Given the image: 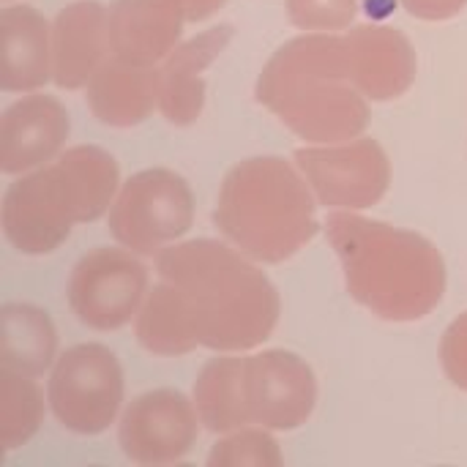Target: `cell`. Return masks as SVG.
I'll list each match as a JSON object with an SVG mask.
<instances>
[{
  "label": "cell",
  "mask_w": 467,
  "mask_h": 467,
  "mask_svg": "<svg viewBox=\"0 0 467 467\" xmlns=\"http://www.w3.org/2000/svg\"><path fill=\"white\" fill-rule=\"evenodd\" d=\"M249 260L213 238L161 249L159 285L137 312V342L153 356L172 358L197 348L213 353L260 348L279 323L282 301Z\"/></svg>",
  "instance_id": "obj_1"
},
{
  "label": "cell",
  "mask_w": 467,
  "mask_h": 467,
  "mask_svg": "<svg viewBox=\"0 0 467 467\" xmlns=\"http://www.w3.org/2000/svg\"><path fill=\"white\" fill-rule=\"evenodd\" d=\"M326 233L348 293L375 317L413 323L443 301L446 263L430 238L353 211L331 213Z\"/></svg>",
  "instance_id": "obj_2"
},
{
  "label": "cell",
  "mask_w": 467,
  "mask_h": 467,
  "mask_svg": "<svg viewBox=\"0 0 467 467\" xmlns=\"http://www.w3.org/2000/svg\"><path fill=\"white\" fill-rule=\"evenodd\" d=\"M254 99L306 142L356 140L369 126L345 36L309 33L282 44L263 66Z\"/></svg>",
  "instance_id": "obj_3"
},
{
  "label": "cell",
  "mask_w": 467,
  "mask_h": 467,
  "mask_svg": "<svg viewBox=\"0 0 467 467\" xmlns=\"http://www.w3.org/2000/svg\"><path fill=\"white\" fill-rule=\"evenodd\" d=\"M282 156L238 161L222 181L213 222L219 233L257 263H285L317 235L315 200Z\"/></svg>",
  "instance_id": "obj_4"
},
{
  "label": "cell",
  "mask_w": 467,
  "mask_h": 467,
  "mask_svg": "<svg viewBox=\"0 0 467 467\" xmlns=\"http://www.w3.org/2000/svg\"><path fill=\"white\" fill-rule=\"evenodd\" d=\"M99 216L82 172L63 153L55 164L16 178L3 197V233L19 254H52L74 224Z\"/></svg>",
  "instance_id": "obj_5"
},
{
  "label": "cell",
  "mask_w": 467,
  "mask_h": 467,
  "mask_svg": "<svg viewBox=\"0 0 467 467\" xmlns=\"http://www.w3.org/2000/svg\"><path fill=\"white\" fill-rule=\"evenodd\" d=\"M192 222L194 197L189 183L161 167L131 175L109 208L112 238L142 257H153L186 235Z\"/></svg>",
  "instance_id": "obj_6"
},
{
  "label": "cell",
  "mask_w": 467,
  "mask_h": 467,
  "mask_svg": "<svg viewBox=\"0 0 467 467\" xmlns=\"http://www.w3.org/2000/svg\"><path fill=\"white\" fill-rule=\"evenodd\" d=\"M55 419L77 435L109 430L123 405V369L118 356L96 342L68 348L47 383Z\"/></svg>",
  "instance_id": "obj_7"
},
{
  "label": "cell",
  "mask_w": 467,
  "mask_h": 467,
  "mask_svg": "<svg viewBox=\"0 0 467 467\" xmlns=\"http://www.w3.org/2000/svg\"><path fill=\"white\" fill-rule=\"evenodd\" d=\"M148 293V268L134 252L99 246L71 271V315L93 331H118L140 312Z\"/></svg>",
  "instance_id": "obj_8"
},
{
  "label": "cell",
  "mask_w": 467,
  "mask_h": 467,
  "mask_svg": "<svg viewBox=\"0 0 467 467\" xmlns=\"http://www.w3.org/2000/svg\"><path fill=\"white\" fill-rule=\"evenodd\" d=\"M293 159L326 208H372L391 183V161L380 142L369 137L348 145L298 148Z\"/></svg>",
  "instance_id": "obj_9"
},
{
  "label": "cell",
  "mask_w": 467,
  "mask_h": 467,
  "mask_svg": "<svg viewBox=\"0 0 467 467\" xmlns=\"http://www.w3.org/2000/svg\"><path fill=\"white\" fill-rule=\"evenodd\" d=\"M244 389L252 424L276 432L304 427L317 405V378L290 350H263L244 358Z\"/></svg>",
  "instance_id": "obj_10"
},
{
  "label": "cell",
  "mask_w": 467,
  "mask_h": 467,
  "mask_svg": "<svg viewBox=\"0 0 467 467\" xmlns=\"http://www.w3.org/2000/svg\"><path fill=\"white\" fill-rule=\"evenodd\" d=\"M197 408L181 391L156 389L140 394L123 413L118 441L137 465H172L183 460L197 441Z\"/></svg>",
  "instance_id": "obj_11"
},
{
  "label": "cell",
  "mask_w": 467,
  "mask_h": 467,
  "mask_svg": "<svg viewBox=\"0 0 467 467\" xmlns=\"http://www.w3.org/2000/svg\"><path fill=\"white\" fill-rule=\"evenodd\" d=\"M109 11L99 0H74L52 22V79L63 90L85 88L107 63Z\"/></svg>",
  "instance_id": "obj_12"
},
{
  "label": "cell",
  "mask_w": 467,
  "mask_h": 467,
  "mask_svg": "<svg viewBox=\"0 0 467 467\" xmlns=\"http://www.w3.org/2000/svg\"><path fill=\"white\" fill-rule=\"evenodd\" d=\"M345 38L353 82L367 99L391 101L413 88L419 60L402 30L372 22L353 27Z\"/></svg>",
  "instance_id": "obj_13"
},
{
  "label": "cell",
  "mask_w": 467,
  "mask_h": 467,
  "mask_svg": "<svg viewBox=\"0 0 467 467\" xmlns=\"http://www.w3.org/2000/svg\"><path fill=\"white\" fill-rule=\"evenodd\" d=\"M66 107L44 93L25 96L3 112L0 123V170L5 175H22L44 161L55 159L68 140Z\"/></svg>",
  "instance_id": "obj_14"
},
{
  "label": "cell",
  "mask_w": 467,
  "mask_h": 467,
  "mask_svg": "<svg viewBox=\"0 0 467 467\" xmlns=\"http://www.w3.org/2000/svg\"><path fill=\"white\" fill-rule=\"evenodd\" d=\"M183 22L189 19L181 0H115L109 8L112 55L153 66L178 47Z\"/></svg>",
  "instance_id": "obj_15"
},
{
  "label": "cell",
  "mask_w": 467,
  "mask_h": 467,
  "mask_svg": "<svg viewBox=\"0 0 467 467\" xmlns=\"http://www.w3.org/2000/svg\"><path fill=\"white\" fill-rule=\"evenodd\" d=\"M233 25H216L186 44L175 47L161 66L159 109L172 126H192L202 115L205 79L202 71L227 49L233 41Z\"/></svg>",
  "instance_id": "obj_16"
},
{
  "label": "cell",
  "mask_w": 467,
  "mask_h": 467,
  "mask_svg": "<svg viewBox=\"0 0 467 467\" xmlns=\"http://www.w3.org/2000/svg\"><path fill=\"white\" fill-rule=\"evenodd\" d=\"M159 90L161 71L112 57L93 74L85 99L99 123L112 129H131L153 112L159 104Z\"/></svg>",
  "instance_id": "obj_17"
},
{
  "label": "cell",
  "mask_w": 467,
  "mask_h": 467,
  "mask_svg": "<svg viewBox=\"0 0 467 467\" xmlns=\"http://www.w3.org/2000/svg\"><path fill=\"white\" fill-rule=\"evenodd\" d=\"M52 77V27L33 5L3 8V90L30 93Z\"/></svg>",
  "instance_id": "obj_18"
},
{
  "label": "cell",
  "mask_w": 467,
  "mask_h": 467,
  "mask_svg": "<svg viewBox=\"0 0 467 467\" xmlns=\"http://www.w3.org/2000/svg\"><path fill=\"white\" fill-rule=\"evenodd\" d=\"M192 402L197 408L200 424L208 432L222 435L252 424L244 389V358L233 353L211 358L194 380Z\"/></svg>",
  "instance_id": "obj_19"
},
{
  "label": "cell",
  "mask_w": 467,
  "mask_h": 467,
  "mask_svg": "<svg viewBox=\"0 0 467 467\" xmlns=\"http://www.w3.org/2000/svg\"><path fill=\"white\" fill-rule=\"evenodd\" d=\"M3 320V369L41 378L57 350V331L49 315L33 304H5L0 309Z\"/></svg>",
  "instance_id": "obj_20"
},
{
  "label": "cell",
  "mask_w": 467,
  "mask_h": 467,
  "mask_svg": "<svg viewBox=\"0 0 467 467\" xmlns=\"http://www.w3.org/2000/svg\"><path fill=\"white\" fill-rule=\"evenodd\" d=\"M44 397L41 389L19 372L0 369V446L14 451L25 446L41 427Z\"/></svg>",
  "instance_id": "obj_21"
},
{
  "label": "cell",
  "mask_w": 467,
  "mask_h": 467,
  "mask_svg": "<svg viewBox=\"0 0 467 467\" xmlns=\"http://www.w3.org/2000/svg\"><path fill=\"white\" fill-rule=\"evenodd\" d=\"M211 467H235V465H260L276 467L282 465V451L276 441L263 430H241L233 438L219 441L211 454H208Z\"/></svg>",
  "instance_id": "obj_22"
},
{
  "label": "cell",
  "mask_w": 467,
  "mask_h": 467,
  "mask_svg": "<svg viewBox=\"0 0 467 467\" xmlns=\"http://www.w3.org/2000/svg\"><path fill=\"white\" fill-rule=\"evenodd\" d=\"M358 0H287V16L301 30H342L356 19Z\"/></svg>",
  "instance_id": "obj_23"
},
{
  "label": "cell",
  "mask_w": 467,
  "mask_h": 467,
  "mask_svg": "<svg viewBox=\"0 0 467 467\" xmlns=\"http://www.w3.org/2000/svg\"><path fill=\"white\" fill-rule=\"evenodd\" d=\"M441 361L446 378L457 389L467 391V312L446 328L441 342Z\"/></svg>",
  "instance_id": "obj_24"
},
{
  "label": "cell",
  "mask_w": 467,
  "mask_h": 467,
  "mask_svg": "<svg viewBox=\"0 0 467 467\" xmlns=\"http://www.w3.org/2000/svg\"><path fill=\"white\" fill-rule=\"evenodd\" d=\"M402 5L416 19L443 22V19H451V16L462 14L467 0H402Z\"/></svg>",
  "instance_id": "obj_25"
},
{
  "label": "cell",
  "mask_w": 467,
  "mask_h": 467,
  "mask_svg": "<svg viewBox=\"0 0 467 467\" xmlns=\"http://www.w3.org/2000/svg\"><path fill=\"white\" fill-rule=\"evenodd\" d=\"M186 8V19L189 22H202L208 16H213L227 0H181Z\"/></svg>",
  "instance_id": "obj_26"
}]
</instances>
